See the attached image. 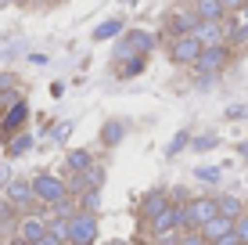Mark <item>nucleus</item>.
<instances>
[{"label": "nucleus", "mask_w": 248, "mask_h": 245, "mask_svg": "<svg viewBox=\"0 0 248 245\" xmlns=\"http://www.w3.org/2000/svg\"><path fill=\"white\" fill-rule=\"evenodd\" d=\"M194 36L202 40V47H223V44H227V29H223V22H198Z\"/></svg>", "instance_id": "nucleus-10"}, {"label": "nucleus", "mask_w": 248, "mask_h": 245, "mask_svg": "<svg viewBox=\"0 0 248 245\" xmlns=\"http://www.w3.org/2000/svg\"><path fill=\"white\" fill-rule=\"evenodd\" d=\"M234 224L237 220H230V216H216V220H209V224L202 227V238H209L212 245H216L219 238H227V234L234 231Z\"/></svg>", "instance_id": "nucleus-15"}, {"label": "nucleus", "mask_w": 248, "mask_h": 245, "mask_svg": "<svg viewBox=\"0 0 248 245\" xmlns=\"http://www.w3.org/2000/svg\"><path fill=\"white\" fill-rule=\"evenodd\" d=\"M93 242H97V216L76 213L68 220V245H93Z\"/></svg>", "instance_id": "nucleus-5"}, {"label": "nucleus", "mask_w": 248, "mask_h": 245, "mask_svg": "<svg viewBox=\"0 0 248 245\" xmlns=\"http://www.w3.org/2000/svg\"><path fill=\"white\" fill-rule=\"evenodd\" d=\"M180 224H184V206H169V209H162V213L151 220V234H166V231H180Z\"/></svg>", "instance_id": "nucleus-9"}, {"label": "nucleus", "mask_w": 248, "mask_h": 245, "mask_svg": "<svg viewBox=\"0 0 248 245\" xmlns=\"http://www.w3.org/2000/svg\"><path fill=\"white\" fill-rule=\"evenodd\" d=\"M194 29H198V15L194 11H176L173 18H169V33H173V36H191Z\"/></svg>", "instance_id": "nucleus-14"}, {"label": "nucleus", "mask_w": 248, "mask_h": 245, "mask_svg": "<svg viewBox=\"0 0 248 245\" xmlns=\"http://www.w3.org/2000/svg\"><path fill=\"white\" fill-rule=\"evenodd\" d=\"M36 245H65V242H58V238H50V234H44V238H40Z\"/></svg>", "instance_id": "nucleus-34"}, {"label": "nucleus", "mask_w": 248, "mask_h": 245, "mask_svg": "<svg viewBox=\"0 0 248 245\" xmlns=\"http://www.w3.org/2000/svg\"><path fill=\"white\" fill-rule=\"evenodd\" d=\"M25 119H29V105H25V101H15V105L7 108V115L0 119V137H15L25 126Z\"/></svg>", "instance_id": "nucleus-8"}, {"label": "nucleus", "mask_w": 248, "mask_h": 245, "mask_svg": "<svg viewBox=\"0 0 248 245\" xmlns=\"http://www.w3.org/2000/svg\"><path fill=\"white\" fill-rule=\"evenodd\" d=\"M123 4H140V0H123Z\"/></svg>", "instance_id": "nucleus-37"}, {"label": "nucleus", "mask_w": 248, "mask_h": 245, "mask_svg": "<svg viewBox=\"0 0 248 245\" xmlns=\"http://www.w3.org/2000/svg\"><path fill=\"white\" fill-rule=\"evenodd\" d=\"M68 220H72V216H68ZM68 220H62V216H50V220H47V234L68 245Z\"/></svg>", "instance_id": "nucleus-22"}, {"label": "nucleus", "mask_w": 248, "mask_h": 245, "mask_svg": "<svg viewBox=\"0 0 248 245\" xmlns=\"http://www.w3.org/2000/svg\"><path fill=\"white\" fill-rule=\"evenodd\" d=\"M245 4H248V0H245Z\"/></svg>", "instance_id": "nucleus-39"}, {"label": "nucleus", "mask_w": 248, "mask_h": 245, "mask_svg": "<svg viewBox=\"0 0 248 245\" xmlns=\"http://www.w3.org/2000/svg\"><path fill=\"white\" fill-rule=\"evenodd\" d=\"M187 145H191V133H187V130H180V133H176V137L166 145V155H169V159H173V155H180V151H184Z\"/></svg>", "instance_id": "nucleus-24"}, {"label": "nucleus", "mask_w": 248, "mask_h": 245, "mask_svg": "<svg viewBox=\"0 0 248 245\" xmlns=\"http://www.w3.org/2000/svg\"><path fill=\"white\" fill-rule=\"evenodd\" d=\"M7 202L11 206H29L32 202V180H25V177L7 180Z\"/></svg>", "instance_id": "nucleus-12"}, {"label": "nucleus", "mask_w": 248, "mask_h": 245, "mask_svg": "<svg viewBox=\"0 0 248 245\" xmlns=\"http://www.w3.org/2000/svg\"><path fill=\"white\" fill-rule=\"evenodd\" d=\"M219 4H223L227 11H241V7H245V0H219Z\"/></svg>", "instance_id": "nucleus-32"}, {"label": "nucleus", "mask_w": 248, "mask_h": 245, "mask_svg": "<svg viewBox=\"0 0 248 245\" xmlns=\"http://www.w3.org/2000/svg\"><path fill=\"white\" fill-rule=\"evenodd\" d=\"M202 50L205 47H202V40L194 36V33H191V36H173V40H169V62H173V65H194Z\"/></svg>", "instance_id": "nucleus-4"}, {"label": "nucleus", "mask_w": 248, "mask_h": 245, "mask_svg": "<svg viewBox=\"0 0 248 245\" xmlns=\"http://www.w3.org/2000/svg\"><path fill=\"white\" fill-rule=\"evenodd\" d=\"M119 33H123V18H108V22H101L97 29H93V40H112V36H119Z\"/></svg>", "instance_id": "nucleus-20"}, {"label": "nucleus", "mask_w": 248, "mask_h": 245, "mask_svg": "<svg viewBox=\"0 0 248 245\" xmlns=\"http://www.w3.org/2000/svg\"><path fill=\"white\" fill-rule=\"evenodd\" d=\"M194 15H198V22H223L227 7L219 0H194Z\"/></svg>", "instance_id": "nucleus-13"}, {"label": "nucleus", "mask_w": 248, "mask_h": 245, "mask_svg": "<svg viewBox=\"0 0 248 245\" xmlns=\"http://www.w3.org/2000/svg\"><path fill=\"white\" fill-rule=\"evenodd\" d=\"M11 83H15V76H11V72H0V90H7Z\"/></svg>", "instance_id": "nucleus-33"}, {"label": "nucleus", "mask_w": 248, "mask_h": 245, "mask_svg": "<svg viewBox=\"0 0 248 245\" xmlns=\"http://www.w3.org/2000/svg\"><path fill=\"white\" fill-rule=\"evenodd\" d=\"M219 216H230V220H241L245 216V202L237 198V195H219Z\"/></svg>", "instance_id": "nucleus-16"}, {"label": "nucleus", "mask_w": 248, "mask_h": 245, "mask_svg": "<svg viewBox=\"0 0 248 245\" xmlns=\"http://www.w3.org/2000/svg\"><path fill=\"white\" fill-rule=\"evenodd\" d=\"M97 209H101V191H83L79 195V213H93L97 216Z\"/></svg>", "instance_id": "nucleus-23"}, {"label": "nucleus", "mask_w": 248, "mask_h": 245, "mask_svg": "<svg viewBox=\"0 0 248 245\" xmlns=\"http://www.w3.org/2000/svg\"><path fill=\"white\" fill-rule=\"evenodd\" d=\"M237 155H241L245 163H248V141H245V145H237Z\"/></svg>", "instance_id": "nucleus-35"}, {"label": "nucleus", "mask_w": 248, "mask_h": 245, "mask_svg": "<svg viewBox=\"0 0 248 245\" xmlns=\"http://www.w3.org/2000/svg\"><path fill=\"white\" fill-rule=\"evenodd\" d=\"M234 231H237V238H241V242L248 245V213H245V216H241V220H237V224H234Z\"/></svg>", "instance_id": "nucleus-29"}, {"label": "nucleus", "mask_w": 248, "mask_h": 245, "mask_svg": "<svg viewBox=\"0 0 248 245\" xmlns=\"http://www.w3.org/2000/svg\"><path fill=\"white\" fill-rule=\"evenodd\" d=\"M227 119H248V105H230L227 108Z\"/></svg>", "instance_id": "nucleus-28"}, {"label": "nucleus", "mask_w": 248, "mask_h": 245, "mask_svg": "<svg viewBox=\"0 0 248 245\" xmlns=\"http://www.w3.org/2000/svg\"><path fill=\"white\" fill-rule=\"evenodd\" d=\"M123 133H126V126L119 123V119H108L105 126H101V141H105L108 148H112V145H119V141H123Z\"/></svg>", "instance_id": "nucleus-18"}, {"label": "nucleus", "mask_w": 248, "mask_h": 245, "mask_svg": "<svg viewBox=\"0 0 248 245\" xmlns=\"http://www.w3.org/2000/svg\"><path fill=\"white\" fill-rule=\"evenodd\" d=\"M198 180H205V184H216L219 180V166H198Z\"/></svg>", "instance_id": "nucleus-26"}, {"label": "nucleus", "mask_w": 248, "mask_h": 245, "mask_svg": "<svg viewBox=\"0 0 248 245\" xmlns=\"http://www.w3.org/2000/svg\"><path fill=\"white\" fill-rule=\"evenodd\" d=\"M68 130H72V126H68V123H62L54 133H50V137H54V141H65V137H68Z\"/></svg>", "instance_id": "nucleus-31"}, {"label": "nucleus", "mask_w": 248, "mask_h": 245, "mask_svg": "<svg viewBox=\"0 0 248 245\" xmlns=\"http://www.w3.org/2000/svg\"><path fill=\"white\" fill-rule=\"evenodd\" d=\"M227 62H230V47H205L202 54H198V62H194V69H198V76H212L216 80L219 72L227 69Z\"/></svg>", "instance_id": "nucleus-6"}, {"label": "nucleus", "mask_w": 248, "mask_h": 245, "mask_svg": "<svg viewBox=\"0 0 248 245\" xmlns=\"http://www.w3.org/2000/svg\"><path fill=\"white\" fill-rule=\"evenodd\" d=\"M151 47H155V36H151V33L130 29V33L115 44V62H123V58H137V54H148Z\"/></svg>", "instance_id": "nucleus-3"}, {"label": "nucleus", "mask_w": 248, "mask_h": 245, "mask_svg": "<svg viewBox=\"0 0 248 245\" xmlns=\"http://www.w3.org/2000/svg\"><path fill=\"white\" fill-rule=\"evenodd\" d=\"M0 4H4V0H0Z\"/></svg>", "instance_id": "nucleus-38"}, {"label": "nucleus", "mask_w": 248, "mask_h": 245, "mask_svg": "<svg viewBox=\"0 0 248 245\" xmlns=\"http://www.w3.org/2000/svg\"><path fill=\"white\" fill-rule=\"evenodd\" d=\"M219 216V202L216 195H198V198H191L184 206V224H180V231H202L209 220H216Z\"/></svg>", "instance_id": "nucleus-1"}, {"label": "nucleus", "mask_w": 248, "mask_h": 245, "mask_svg": "<svg viewBox=\"0 0 248 245\" xmlns=\"http://www.w3.org/2000/svg\"><path fill=\"white\" fill-rule=\"evenodd\" d=\"M180 245H212V242H209V238H202V231H184Z\"/></svg>", "instance_id": "nucleus-27"}, {"label": "nucleus", "mask_w": 248, "mask_h": 245, "mask_svg": "<svg viewBox=\"0 0 248 245\" xmlns=\"http://www.w3.org/2000/svg\"><path fill=\"white\" fill-rule=\"evenodd\" d=\"M101 245H130V242H123V238H108V242H101Z\"/></svg>", "instance_id": "nucleus-36"}, {"label": "nucleus", "mask_w": 248, "mask_h": 245, "mask_svg": "<svg viewBox=\"0 0 248 245\" xmlns=\"http://www.w3.org/2000/svg\"><path fill=\"white\" fill-rule=\"evenodd\" d=\"M216 145H219V137H216V133H202V137H194V141H191V148L198 151V155H202V151H212Z\"/></svg>", "instance_id": "nucleus-25"}, {"label": "nucleus", "mask_w": 248, "mask_h": 245, "mask_svg": "<svg viewBox=\"0 0 248 245\" xmlns=\"http://www.w3.org/2000/svg\"><path fill=\"white\" fill-rule=\"evenodd\" d=\"M173 206V195L169 191H162V188H155V191H148V195L140 198V220H155V216L162 213V209H169Z\"/></svg>", "instance_id": "nucleus-7"}, {"label": "nucleus", "mask_w": 248, "mask_h": 245, "mask_svg": "<svg viewBox=\"0 0 248 245\" xmlns=\"http://www.w3.org/2000/svg\"><path fill=\"white\" fill-rule=\"evenodd\" d=\"M216 245H245V242H241V238H237V231H230V234H227V238H219Z\"/></svg>", "instance_id": "nucleus-30"}, {"label": "nucleus", "mask_w": 248, "mask_h": 245, "mask_svg": "<svg viewBox=\"0 0 248 245\" xmlns=\"http://www.w3.org/2000/svg\"><path fill=\"white\" fill-rule=\"evenodd\" d=\"M144 65H148V54L130 58L126 65H119V80H133V76H140V72H144Z\"/></svg>", "instance_id": "nucleus-19"}, {"label": "nucleus", "mask_w": 248, "mask_h": 245, "mask_svg": "<svg viewBox=\"0 0 248 245\" xmlns=\"http://www.w3.org/2000/svg\"><path fill=\"white\" fill-rule=\"evenodd\" d=\"M29 148H32V137H29V133H15L11 145H7V159H18V155H25Z\"/></svg>", "instance_id": "nucleus-21"}, {"label": "nucleus", "mask_w": 248, "mask_h": 245, "mask_svg": "<svg viewBox=\"0 0 248 245\" xmlns=\"http://www.w3.org/2000/svg\"><path fill=\"white\" fill-rule=\"evenodd\" d=\"M44 234H47V220H44V216H22V220H18V238L25 245H36Z\"/></svg>", "instance_id": "nucleus-11"}, {"label": "nucleus", "mask_w": 248, "mask_h": 245, "mask_svg": "<svg viewBox=\"0 0 248 245\" xmlns=\"http://www.w3.org/2000/svg\"><path fill=\"white\" fill-rule=\"evenodd\" d=\"M65 163H68V170H72V173H87L90 166H93V155H90L87 148H72Z\"/></svg>", "instance_id": "nucleus-17"}, {"label": "nucleus", "mask_w": 248, "mask_h": 245, "mask_svg": "<svg viewBox=\"0 0 248 245\" xmlns=\"http://www.w3.org/2000/svg\"><path fill=\"white\" fill-rule=\"evenodd\" d=\"M32 198L44 206H58L62 198H68V184L54 173H36L32 177Z\"/></svg>", "instance_id": "nucleus-2"}]
</instances>
